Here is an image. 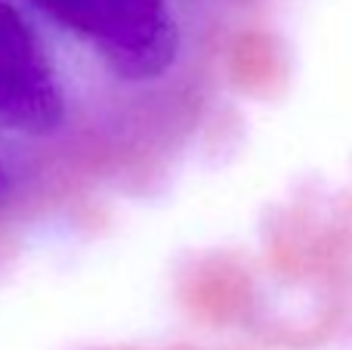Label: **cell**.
<instances>
[{"mask_svg":"<svg viewBox=\"0 0 352 350\" xmlns=\"http://www.w3.org/2000/svg\"><path fill=\"white\" fill-rule=\"evenodd\" d=\"M72 121V90L47 28L22 0H0V134L50 140Z\"/></svg>","mask_w":352,"mask_h":350,"instance_id":"7a4b0ae2","label":"cell"},{"mask_svg":"<svg viewBox=\"0 0 352 350\" xmlns=\"http://www.w3.org/2000/svg\"><path fill=\"white\" fill-rule=\"evenodd\" d=\"M43 28L59 31L115 81L161 87L186 59V22L176 0H22Z\"/></svg>","mask_w":352,"mask_h":350,"instance_id":"6da1fadb","label":"cell"},{"mask_svg":"<svg viewBox=\"0 0 352 350\" xmlns=\"http://www.w3.org/2000/svg\"><path fill=\"white\" fill-rule=\"evenodd\" d=\"M3 180L6 177H3V167H0V198H3Z\"/></svg>","mask_w":352,"mask_h":350,"instance_id":"3957f363","label":"cell"}]
</instances>
